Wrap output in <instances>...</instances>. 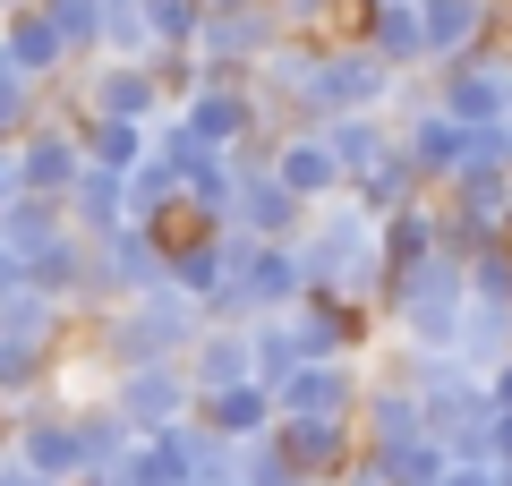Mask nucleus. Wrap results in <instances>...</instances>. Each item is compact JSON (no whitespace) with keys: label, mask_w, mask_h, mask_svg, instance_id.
<instances>
[{"label":"nucleus","mask_w":512,"mask_h":486,"mask_svg":"<svg viewBox=\"0 0 512 486\" xmlns=\"http://www.w3.org/2000/svg\"><path fill=\"white\" fill-rule=\"evenodd\" d=\"M111 410L137 435H163V427H180V418L197 410V393H188V376L171 359L163 367H120V376H111Z\"/></svg>","instance_id":"obj_1"},{"label":"nucleus","mask_w":512,"mask_h":486,"mask_svg":"<svg viewBox=\"0 0 512 486\" xmlns=\"http://www.w3.org/2000/svg\"><path fill=\"white\" fill-rule=\"evenodd\" d=\"M274 444H282V461H291L308 486H325V478L350 469L359 435H350V418H274Z\"/></svg>","instance_id":"obj_2"},{"label":"nucleus","mask_w":512,"mask_h":486,"mask_svg":"<svg viewBox=\"0 0 512 486\" xmlns=\"http://www.w3.org/2000/svg\"><path fill=\"white\" fill-rule=\"evenodd\" d=\"M197 427L214 444H248V435L274 427V393L265 384H222V393H197Z\"/></svg>","instance_id":"obj_3"},{"label":"nucleus","mask_w":512,"mask_h":486,"mask_svg":"<svg viewBox=\"0 0 512 486\" xmlns=\"http://www.w3.org/2000/svg\"><path fill=\"white\" fill-rule=\"evenodd\" d=\"M274 162H282L274 180H282V188H291V197H325V188H333V180H342V162H333V154H325V137H291V145H282V154H274Z\"/></svg>","instance_id":"obj_4"},{"label":"nucleus","mask_w":512,"mask_h":486,"mask_svg":"<svg viewBox=\"0 0 512 486\" xmlns=\"http://www.w3.org/2000/svg\"><path fill=\"white\" fill-rule=\"evenodd\" d=\"M0 486H52V478H35L26 461H9V444H0Z\"/></svg>","instance_id":"obj_5"}]
</instances>
